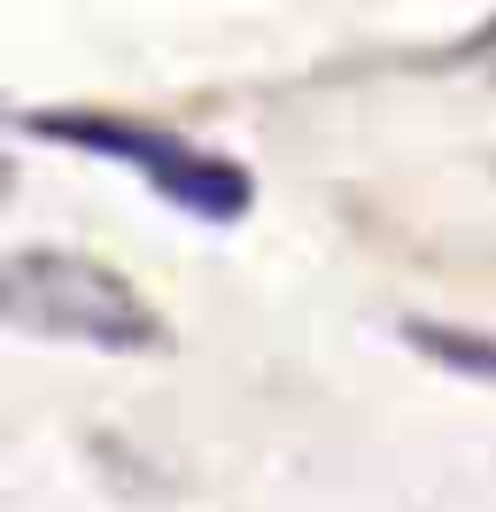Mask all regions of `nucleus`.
<instances>
[{"label":"nucleus","instance_id":"1","mask_svg":"<svg viewBox=\"0 0 496 512\" xmlns=\"http://www.w3.org/2000/svg\"><path fill=\"white\" fill-rule=\"evenodd\" d=\"M0 303L24 334H62L93 350H163V319L132 295V280L70 249H16L0 272Z\"/></svg>","mask_w":496,"mask_h":512},{"label":"nucleus","instance_id":"2","mask_svg":"<svg viewBox=\"0 0 496 512\" xmlns=\"http://www.w3.org/2000/svg\"><path fill=\"white\" fill-rule=\"evenodd\" d=\"M31 132L148 171L163 202H179V210H194V218H210V225H233L248 210V194H256V187H248V171H233L225 156H202V148H186V140H171V132H155V125H117V117H62V109H39Z\"/></svg>","mask_w":496,"mask_h":512},{"label":"nucleus","instance_id":"3","mask_svg":"<svg viewBox=\"0 0 496 512\" xmlns=\"http://www.w3.org/2000/svg\"><path fill=\"white\" fill-rule=\"evenodd\" d=\"M403 334H411L427 357H442V365L473 373V381H496V342H489V334H465V326H427V319H411Z\"/></svg>","mask_w":496,"mask_h":512}]
</instances>
